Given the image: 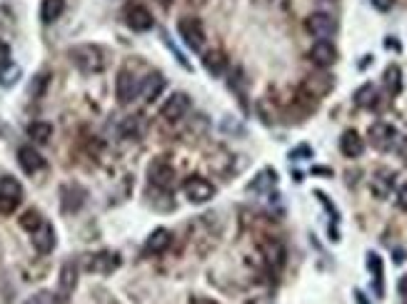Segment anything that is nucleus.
I'll list each match as a JSON object with an SVG mask.
<instances>
[{
    "label": "nucleus",
    "instance_id": "nucleus-1",
    "mask_svg": "<svg viewBox=\"0 0 407 304\" xmlns=\"http://www.w3.org/2000/svg\"><path fill=\"white\" fill-rule=\"evenodd\" d=\"M68 58H70L73 65H75L80 72H85V75H95V72L105 70V53H102L97 45H90V43H88V45L70 48Z\"/></svg>",
    "mask_w": 407,
    "mask_h": 304
},
{
    "label": "nucleus",
    "instance_id": "nucleus-2",
    "mask_svg": "<svg viewBox=\"0 0 407 304\" xmlns=\"http://www.w3.org/2000/svg\"><path fill=\"white\" fill-rule=\"evenodd\" d=\"M367 137H370L372 147L380 152H390L397 147V142H400V135H397V130L390 125V122H375V125H370V132H367Z\"/></svg>",
    "mask_w": 407,
    "mask_h": 304
},
{
    "label": "nucleus",
    "instance_id": "nucleus-3",
    "mask_svg": "<svg viewBox=\"0 0 407 304\" xmlns=\"http://www.w3.org/2000/svg\"><path fill=\"white\" fill-rule=\"evenodd\" d=\"M140 95V80L135 75H132L127 67H122L120 72H117V80H115V97L120 105H130L135 97Z\"/></svg>",
    "mask_w": 407,
    "mask_h": 304
},
{
    "label": "nucleus",
    "instance_id": "nucleus-4",
    "mask_svg": "<svg viewBox=\"0 0 407 304\" xmlns=\"http://www.w3.org/2000/svg\"><path fill=\"white\" fill-rule=\"evenodd\" d=\"M178 33L180 38H183V43L190 48V50L200 53L205 45V28L200 21H195V18H183V21L178 23Z\"/></svg>",
    "mask_w": 407,
    "mask_h": 304
},
{
    "label": "nucleus",
    "instance_id": "nucleus-5",
    "mask_svg": "<svg viewBox=\"0 0 407 304\" xmlns=\"http://www.w3.org/2000/svg\"><path fill=\"white\" fill-rule=\"evenodd\" d=\"M305 28L310 36H315L317 40H327L337 33V21L327 13H312L305 21Z\"/></svg>",
    "mask_w": 407,
    "mask_h": 304
},
{
    "label": "nucleus",
    "instance_id": "nucleus-6",
    "mask_svg": "<svg viewBox=\"0 0 407 304\" xmlns=\"http://www.w3.org/2000/svg\"><path fill=\"white\" fill-rule=\"evenodd\" d=\"M183 192L193 205H205L215 197V188L205 178H190L188 183L183 185Z\"/></svg>",
    "mask_w": 407,
    "mask_h": 304
},
{
    "label": "nucleus",
    "instance_id": "nucleus-7",
    "mask_svg": "<svg viewBox=\"0 0 407 304\" xmlns=\"http://www.w3.org/2000/svg\"><path fill=\"white\" fill-rule=\"evenodd\" d=\"M148 178H150V183H153L155 188L170 190L175 185V170H173V165H170L168 160L158 158V160H153V163H150Z\"/></svg>",
    "mask_w": 407,
    "mask_h": 304
},
{
    "label": "nucleus",
    "instance_id": "nucleus-8",
    "mask_svg": "<svg viewBox=\"0 0 407 304\" xmlns=\"http://www.w3.org/2000/svg\"><path fill=\"white\" fill-rule=\"evenodd\" d=\"M188 110H190V97L185 95V92H173V95L165 100V105L160 107V115L168 122H178L188 115Z\"/></svg>",
    "mask_w": 407,
    "mask_h": 304
},
{
    "label": "nucleus",
    "instance_id": "nucleus-9",
    "mask_svg": "<svg viewBox=\"0 0 407 304\" xmlns=\"http://www.w3.org/2000/svg\"><path fill=\"white\" fill-rule=\"evenodd\" d=\"M120 267V254L117 252H97L90 254L85 262L88 272H97V274H110L112 269Z\"/></svg>",
    "mask_w": 407,
    "mask_h": 304
},
{
    "label": "nucleus",
    "instance_id": "nucleus-10",
    "mask_svg": "<svg viewBox=\"0 0 407 304\" xmlns=\"http://www.w3.org/2000/svg\"><path fill=\"white\" fill-rule=\"evenodd\" d=\"M125 23L127 28H132L135 33H145L153 28V13L145 6H130L125 11Z\"/></svg>",
    "mask_w": 407,
    "mask_h": 304
},
{
    "label": "nucleus",
    "instance_id": "nucleus-11",
    "mask_svg": "<svg viewBox=\"0 0 407 304\" xmlns=\"http://www.w3.org/2000/svg\"><path fill=\"white\" fill-rule=\"evenodd\" d=\"M31 237H33V247H36L38 254H48V252H53V247H56V229H53V224L46 222V219L41 222V227L33 229Z\"/></svg>",
    "mask_w": 407,
    "mask_h": 304
},
{
    "label": "nucleus",
    "instance_id": "nucleus-12",
    "mask_svg": "<svg viewBox=\"0 0 407 304\" xmlns=\"http://www.w3.org/2000/svg\"><path fill=\"white\" fill-rule=\"evenodd\" d=\"M263 257L273 272H280L282 264H285V257H287L285 244H282L280 239H268V242H263Z\"/></svg>",
    "mask_w": 407,
    "mask_h": 304
},
{
    "label": "nucleus",
    "instance_id": "nucleus-13",
    "mask_svg": "<svg viewBox=\"0 0 407 304\" xmlns=\"http://www.w3.org/2000/svg\"><path fill=\"white\" fill-rule=\"evenodd\" d=\"M18 163H21L26 175H36L46 168V160H43V155L33 145H23L21 150H18Z\"/></svg>",
    "mask_w": 407,
    "mask_h": 304
},
{
    "label": "nucleus",
    "instance_id": "nucleus-14",
    "mask_svg": "<svg viewBox=\"0 0 407 304\" xmlns=\"http://www.w3.org/2000/svg\"><path fill=\"white\" fill-rule=\"evenodd\" d=\"M310 60L315 63L317 67H330L337 63V48L332 45L330 40H317L315 45L310 48Z\"/></svg>",
    "mask_w": 407,
    "mask_h": 304
},
{
    "label": "nucleus",
    "instance_id": "nucleus-15",
    "mask_svg": "<svg viewBox=\"0 0 407 304\" xmlns=\"http://www.w3.org/2000/svg\"><path fill=\"white\" fill-rule=\"evenodd\" d=\"M75 284H78V267H75V262H70V259H68V262L63 264V269H60L58 299H60V302H65V299L73 294V289H75Z\"/></svg>",
    "mask_w": 407,
    "mask_h": 304
},
{
    "label": "nucleus",
    "instance_id": "nucleus-16",
    "mask_svg": "<svg viewBox=\"0 0 407 304\" xmlns=\"http://www.w3.org/2000/svg\"><path fill=\"white\" fill-rule=\"evenodd\" d=\"M340 152L345 158H360L362 152H365V140L360 137V132L355 130H345L340 137Z\"/></svg>",
    "mask_w": 407,
    "mask_h": 304
},
{
    "label": "nucleus",
    "instance_id": "nucleus-17",
    "mask_svg": "<svg viewBox=\"0 0 407 304\" xmlns=\"http://www.w3.org/2000/svg\"><path fill=\"white\" fill-rule=\"evenodd\" d=\"M165 90V77L160 72H153L145 80H140V95H143L145 102H153L160 97V92Z\"/></svg>",
    "mask_w": 407,
    "mask_h": 304
},
{
    "label": "nucleus",
    "instance_id": "nucleus-18",
    "mask_svg": "<svg viewBox=\"0 0 407 304\" xmlns=\"http://www.w3.org/2000/svg\"><path fill=\"white\" fill-rule=\"evenodd\" d=\"M170 242H173V234H170L165 227H158V229H153V232H150L148 242H145V252L163 254L165 249L170 247Z\"/></svg>",
    "mask_w": 407,
    "mask_h": 304
},
{
    "label": "nucleus",
    "instance_id": "nucleus-19",
    "mask_svg": "<svg viewBox=\"0 0 407 304\" xmlns=\"http://www.w3.org/2000/svg\"><path fill=\"white\" fill-rule=\"evenodd\" d=\"M85 202V190L78 185H68L63 188V212H78Z\"/></svg>",
    "mask_w": 407,
    "mask_h": 304
},
{
    "label": "nucleus",
    "instance_id": "nucleus-20",
    "mask_svg": "<svg viewBox=\"0 0 407 304\" xmlns=\"http://www.w3.org/2000/svg\"><path fill=\"white\" fill-rule=\"evenodd\" d=\"M63 13H65V0H43L41 3V21L46 23V26L56 23Z\"/></svg>",
    "mask_w": 407,
    "mask_h": 304
},
{
    "label": "nucleus",
    "instance_id": "nucleus-21",
    "mask_svg": "<svg viewBox=\"0 0 407 304\" xmlns=\"http://www.w3.org/2000/svg\"><path fill=\"white\" fill-rule=\"evenodd\" d=\"M28 137H31L33 142H38V145H46V142L53 137V125L46 120L31 122V125H28Z\"/></svg>",
    "mask_w": 407,
    "mask_h": 304
},
{
    "label": "nucleus",
    "instance_id": "nucleus-22",
    "mask_svg": "<svg viewBox=\"0 0 407 304\" xmlns=\"http://www.w3.org/2000/svg\"><path fill=\"white\" fill-rule=\"evenodd\" d=\"M305 90L310 92L312 97H322L332 90V77L327 75H315V77H307L305 80Z\"/></svg>",
    "mask_w": 407,
    "mask_h": 304
},
{
    "label": "nucleus",
    "instance_id": "nucleus-23",
    "mask_svg": "<svg viewBox=\"0 0 407 304\" xmlns=\"http://www.w3.org/2000/svg\"><path fill=\"white\" fill-rule=\"evenodd\" d=\"M203 63H205V70H208L210 75H223L225 67H228V63H225V55H223L220 50L205 53Z\"/></svg>",
    "mask_w": 407,
    "mask_h": 304
},
{
    "label": "nucleus",
    "instance_id": "nucleus-24",
    "mask_svg": "<svg viewBox=\"0 0 407 304\" xmlns=\"http://www.w3.org/2000/svg\"><path fill=\"white\" fill-rule=\"evenodd\" d=\"M0 195L3 197H11V200H16V202H21L23 200V188H21V183H18L16 178H0Z\"/></svg>",
    "mask_w": 407,
    "mask_h": 304
},
{
    "label": "nucleus",
    "instance_id": "nucleus-25",
    "mask_svg": "<svg viewBox=\"0 0 407 304\" xmlns=\"http://www.w3.org/2000/svg\"><path fill=\"white\" fill-rule=\"evenodd\" d=\"M382 80H385V87L390 95H397V92L402 90V72L397 65H390L385 70V75H382Z\"/></svg>",
    "mask_w": 407,
    "mask_h": 304
},
{
    "label": "nucleus",
    "instance_id": "nucleus-26",
    "mask_svg": "<svg viewBox=\"0 0 407 304\" xmlns=\"http://www.w3.org/2000/svg\"><path fill=\"white\" fill-rule=\"evenodd\" d=\"M355 102H357L360 107H375V105H377V87L372 85V82L362 85L360 90L355 92Z\"/></svg>",
    "mask_w": 407,
    "mask_h": 304
},
{
    "label": "nucleus",
    "instance_id": "nucleus-27",
    "mask_svg": "<svg viewBox=\"0 0 407 304\" xmlns=\"http://www.w3.org/2000/svg\"><path fill=\"white\" fill-rule=\"evenodd\" d=\"M367 267H370V272L375 274V289H377V294H382V292H385V284H382V259L377 257L375 252L367 254Z\"/></svg>",
    "mask_w": 407,
    "mask_h": 304
},
{
    "label": "nucleus",
    "instance_id": "nucleus-28",
    "mask_svg": "<svg viewBox=\"0 0 407 304\" xmlns=\"http://www.w3.org/2000/svg\"><path fill=\"white\" fill-rule=\"evenodd\" d=\"M122 135L138 140V137L143 135V117H127V120L122 122Z\"/></svg>",
    "mask_w": 407,
    "mask_h": 304
},
{
    "label": "nucleus",
    "instance_id": "nucleus-29",
    "mask_svg": "<svg viewBox=\"0 0 407 304\" xmlns=\"http://www.w3.org/2000/svg\"><path fill=\"white\" fill-rule=\"evenodd\" d=\"M18 77H21V67L18 65H6L3 70H0V85L3 87H13L18 82Z\"/></svg>",
    "mask_w": 407,
    "mask_h": 304
},
{
    "label": "nucleus",
    "instance_id": "nucleus-30",
    "mask_svg": "<svg viewBox=\"0 0 407 304\" xmlns=\"http://www.w3.org/2000/svg\"><path fill=\"white\" fill-rule=\"evenodd\" d=\"M41 222H43V217H41V212H38V210H28V212L21 217V227L28 229V232H33V229L41 227Z\"/></svg>",
    "mask_w": 407,
    "mask_h": 304
},
{
    "label": "nucleus",
    "instance_id": "nucleus-31",
    "mask_svg": "<svg viewBox=\"0 0 407 304\" xmlns=\"http://www.w3.org/2000/svg\"><path fill=\"white\" fill-rule=\"evenodd\" d=\"M275 185V173L273 170H265L263 175H258V183L250 185V190H265V188H273Z\"/></svg>",
    "mask_w": 407,
    "mask_h": 304
},
{
    "label": "nucleus",
    "instance_id": "nucleus-32",
    "mask_svg": "<svg viewBox=\"0 0 407 304\" xmlns=\"http://www.w3.org/2000/svg\"><path fill=\"white\" fill-rule=\"evenodd\" d=\"M6 65H11V45L6 40H0V70Z\"/></svg>",
    "mask_w": 407,
    "mask_h": 304
},
{
    "label": "nucleus",
    "instance_id": "nucleus-33",
    "mask_svg": "<svg viewBox=\"0 0 407 304\" xmlns=\"http://www.w3.org/2000/svg\"><path fill=\"white\" fill-rule=\"evenodd\" d=\"M18 205H21V202H16V200L3 197V195H0V215H11L13 210L18 207Z\"/></svg>",
    "mask_w": 407,
    "mask_h": 304
},
{
    "label": "nucleus",
    "instance_id": "nucleus-34",
    "mask_svg": "<svg viewBox=\"0 0 407 304\" xmlns=\"http://www.w3.org/2000/svg\"><path fill=\"white\" fill-rule=\"evenodd\" d=\"M26 304H53V294L51 292H38V294H33Z\"/></svg>",
    "mask_w": 407,
    "mask_h": 304
},
{
    "label": "nucleus",
    "instance_id": "nucleus-35",
    "mask_svg": "<svg viewBox=\"0 0 407 304\" xmlns=\"http://www.w3.org/2000/svg\"><path fill=\"white\" fill-rule=\"evenodd\" d=\"M397 205H400V207L407 212V183L402 185L400 190H397Z\"/></svg>",
    "mask_w": 407,
    "mask_h": 304
},
{
    "label": "nucleus",
    "instance_id": "nucleus-36",
    "mask_svg": "<svg viewBox=\"0 0 407 304\" xmlns=\"http://www.w3.org/2000/svg\"><path fill=\"white\" fill-rule=\"evenodd\" d=\"M372 6H375L380 13H387L392 6H395V0H372Z\"/></svg>",
    "mask_w": 407,
    "mask_h": 304
},
{
    "label": "nucleus",
    "instance_id": "nucleus-37",
    "mask_svg": "<svg viewBox=\"0 0 407 304\" xmlns=\"http://www.w3.org/2000/svg\"><path fill=\"white\" fill-rule=\"evenodd\" d=\"M397 145H400V155H402V160H405V165H407V137L397 142Z\"/></svg>",
    "mask_w": 407,
    "mask_h": 304
},
{
    "label": "nucleus",
    "instance_id": "nucleus-38",
    "mask_svg": "<svg viewBox=\"0 0 407 304\" xmlns=\"http://www.w3.org/2000/svg\"><path fill=\"white\" fill-rule=\"evenodd\" d=\"M397 289H400V294L407 299V277H402V279H400V287H397Z\"/></svg>",
    "mask_w": 407,
    "mask_h": 304
},
{
    "label": "nucleus",
    "instance_id": "nucleus-39",
    "mask_svg": "<svg viewBox=\"0 0 407 304\" xmlns=\"http://www.w3.org/2000/svg\"><path fill=\"white\" fill-rule=\"evenodd\" d=\"M190 304H215V302H210V299H193Z\"/></svg>",
    "mask_w": 407,
    "mask_h": 304
},
{
    "label": "nucleus",
    "instance_id": "nucleus-40",
    "mask_svg": "<svg viewBox=\"0 0 407 304\" xmlns=\"http://www.w3.org/2000/svg\"><path fill=\"white\" fill-rule=\"evenodd\" d=\"M357 304H367V302H365V294L357 292Z\"/></svg>",
    "mask_w": 407,
    "mask_h": 304
},
{
    "label": "nucleus",
    "instance_id": "nucleus-41",
    "mask_svg": "<svg viewBox=\"0 0 407 304\" xmlns=\"http://www.w3.org/2000/svg\"><path fill=\"white\" fill-rule=\"evenodd\" d=\"M160 3H173V0H160Z\"/></svg>",
    "mask_w": 407,
    "mask_h": 304
},
{
    "label": "nucleus",
    "instance_id": "nucleus-42",
    "mask_svg": "<svg viewBox=\"0 0 407 304\" xmlns=\"http://www.w3.org/2000/svg\"><path fill=\"white\" fill-rule=\"evenodd\" d=\"M405 304H407V302H405Z\"/></svg>",
    "mask_w": 407,
    "mask_h": 304
}]
</instances>
